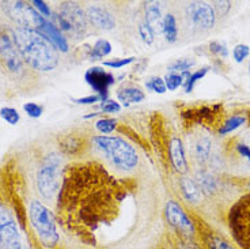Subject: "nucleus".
<instances>
[{"mask_svg":"<svg viewBox=\"0 0 250 249\" xmlns=\"http://www.w3.org/2000/svg\"><path fill=\"white\" fill-rule=\"evenodd\" d=\"M13 37L27 67L37 72H50L59 66V52L38 31L14 27Z\"/></svg>","mask_w":250,"mask_h":249,"instance_id":"1","label":"nucleus"},{"mask_svg":"<svg viewBox=\"0 0 250 249\" xmlns=\"http://www.w3.org/2000/svg\"><path fill=\"white\" fill-rule=\"evenodd\" d=\"M93 142L97 146V149L112 162L114 168L129 172L138 166V151L123 137L100 135V136H94Z\"/></svg>","mask_w":250,"mask_h":249,"instance_id":"2","label":"nucleus"},{"mask_svg":"<svg viewBox=\"0 0 250 249\" xmlns=\"http://www.w3.org/2000/svg\"><path fill=\"white\" fill-rule=\"evenodd\" d=\"M29 219L38 241L45 248H53L59 241L56 221L49 208L40 200H31L29 204Z\"/></svg>","mask_w":250,"mask_h":249,"instance_id":"3","label":"nucleus"},{"mask_svg":"<svg viewBox=\"0 0 250 249\" xmlns=\"http://www.w3.org/2000/svg\"><path fill=\"white\" fill-rule=\"evenodd\" d=\"M62 188V158L56 153L45 157L37 170V189L45 200H53Z\"/></svg>","mask_w":250,"mask_h":249,"instance_id":"4","label":"nucleus"},{"mask_svg":"<svg viewBox=\"0 0 250 249\" xmlns=\"http://www.w3.org/2000/svg\"><path fill=\"white\" fill-rule=\"evenodd\" d=\"M52 22L67 34H72L75 37H82L87 30L88 21L86 13L82 10L78 3H62L60 10L53 13Z\"/></svg>","mask_w":250,"mask_h":249,"instance_id":"5","label":"nucleus"},{"mask_svg":"<svg viewBox=\"0 0 250 249\" xmlns=\"http://www.w3.org/2000/svg\"><path fill=\"white\" fill-rule=\"evenodd\" d=\"M3 11L8 18L13 21L17 27L25 30L38 31L40 27L44 25L45 18L38 13L31 3L27 1H4L1 3Z\"/></svg>","mask_w":250,"mask_h":249,"instance_id":"6","label":"nucleus"},{"mask_svg":"<svg viewBox=\"0 0 250 249\" xmlns=\"http://www.w3.org/2000/svg\"><path fill=\"white\" fill-rule=\"evenodd\" d=\"M0 64L17 79L26 75V64L17 48L11 30L0 31Z\"/></svg>","mask_w":250,"mask_h":249,"instance_id":"7","label":"nucleus"},{"mask_svg":"<svg viewBox=\"0 0 250 249\" xmlns=\"http://www.w3.org/2000/svg\"><path fill=\"white\" fill-rule=\"evenodd\" d=\"M232 236L245 248L250 249V193L245 195L230 212Z\"/></svg>","mask_w":250,"mask_h":249,"instance_id":"8","label":"nucleus"},{"mask_svg":"<svg viewBox=\"0 0 250 249\" xmlns=\"http://www.w3.org/2000/svg\"><path fill=\"white\" fill-rule=\"evenodd\" d=\"M185 15H187L189 23L193 27L200 30H209L215 26L216 22V13L215 8L207 1H192L185 7Z\"/></svg>","mask_w":250,"mask_h":249,"instance_id":"9","label":"nucleus"},{"mask_svg":"<svg viewBox=\"0 0 250 249\" xmlns=\"http://www.w3.org/2000/svg\"><path fill=\"white\" fill-rule=\"evenodd\" d=\"M84 81L90 88L93 89L95 94H98L102 101L107 100L109 90L116 83V78L112 72H109L104 67H90L84 72Z\"/></svg>","mask_w":250,"mask_h":249,"instance_id":"10","label":"nucleus"},{"mask_svg":"<svg viewBox=\"0 0 250 249\" xmlns=\"http://www.w3.org/2000/svg\"><path fill=\"white\" fill-rule=\"evenodd\" d=\"M165 215H166L167 222L178 231H181L184 234H193L194 233L193 222L189 219L187 212L184 211L180 203H177L175 200H169L166 203Z\"/></svg>","mask_w":250,"mask_h":249,"instance_id":"11","label":"nucleus"},{"mask_svg":"<svg viewBox=\"0 0 250 249\" xmlns=\"http://www.w3.org/2000/svg\"><path fill=\"white\" fill-rule=\"evenodd\" d=\"M86 18L88 23L100 30H113L116 27V18L110 11L101 6H88L86 8Z\"/></svg>","mask_w":250,"mask_h":249,"instance_id":"12","label":"nucleus"},{"mask_svg":"<svg viewBox=\"0 0 250 249\" xmlns=\"http://www.w3.org/2000/svg\"><path fill=\"white\" fill-rule=\"evenodd\" d=\"M40 34H42L46 40H49V43L57 50H60V52H68L69 49V45H68V40L67 37L64 36V33H62L59 27H57L52 21L49 19H45L44 25L40 27V30H38Z\"/></svg>","mask_w":250,"mask_h":249,"instance_id":"13","label":"nucleus"},{"mask_svg":"<svg viewBox=\"0 0 250 249\" xmlns=\"http://www.w3.org/2000/svg\"><path fill=\"white\" fill-rule=\"evenodd\" d=\"M169 156L171 165L177 173L185 175L188 172V159L184 149V143L180 137H171L169 143Z\"/></svg>","mask_w":250,"mask_h":249,"instance_id":"14","label":"nucleus"},{"mask_svg":"<svg viewBox=\"0 0 250 249\" xmlns=\"http://www.w3.org/2000/svg\"><path fill=\"white\" fill-rule=\"evenodd\" d=\"M144 22L148 25L154 34L162 33L163 15L158 3L148 1L144 4Z\"/></svg>","mask_w":250,"mask_h":249,"instance_id":"15","label":"nucleus"},{"mask_svg":"<svg viewBox=\"0 0 250 249\" xmlns=\"http://www.w3.org/2000/svg\"><path fill=\"white\" fill-rule=\"evenodd\" d=\"M211 153H212V142L208 136L197 137L192 144V156L194 161L199 163H207L211 159Z\"/></svg>","mask_w":250,"mask_h":249,"instance_id":"16","label":"nucleus"},{"mask_svg":"<svg viewBox=\"0 0 250 249\" xmlns=\"http://www.w3.org/2000/svg\"><path fill=\"white\" fill-rule=\"evenodd\" d=\"M146 98V94L142 89L135 88V86H126V88L120 89L117 91V100H119L120 105L128 106L135 105V104H140L142 101Z\"/></svg>","mask_w":250,"mask_h":249,"instance_id":"17","label":"nucleus"},{"mask_svg":"<svg viewBox=\"0 0 250 249\" xmlns=\"http://www.w3.org/2000/svg\"><path fill=\"white\" fill-rule=\"evenodd\" d=\"M196 184L200 188L201 193H204L207 196H211L213 193L216 192L218 189V181L213 177L211 173H208L206 170H200L197 172V175L194 177Z\"/></svg>","mask_w":250,"mask_h":249,"instance_id":"18","label":"nucleus"},{"mask_svg":"<svg viewBox=\"0 0 250 249\" xmlns=\"http://www.w3.org/2000/svg\"><path fill=\"white\" fill-rule=\"evenodd\" d=\"M180 187L184 198L190 202V203H199L201 200V191L199 185L196 184V181L190 177H182L180 181Z\"/></svg>","mask_w":250,"mask_h":249,"instance_id":"19","label":"nucleus"},{"mask_svg":"<svg viewBox=\"0 0 250 249\" xmlns=\"http://www.w3.org/2000/svg\"><path fill=\"white\" fill-rule=\"evenodd\" d=\"M162 33L167 43H175L178 40V26H177V19L171 13L163 15Z\"/></svg>","mask_w":250,"mask_h":249,"instance_id":"20","label":"nucleus"},{"mask_svg":"<svg viewBox=\"0 0 250 249\" xmlns=\"http://www.w3.org/2000/svg\"><path fill=\"white\" fill-rule=\"evenodd\" d=\"M110 52H112V44L106 38H100L94 43L93 46L88 50V57L91 60H101L104 57L109 56Z\"/></svg>","mask_w":250,"mask_h":249,"instance_id":"21","label":"nucleus"},{"mask_svg":"<svg viewBox=\"0 0 250 249\" xmlns=\"http://www.w3.org/2000/svg\"><path fill=\"white\" fill-rule=\"evenodd\" d=\"M246 124V117L242 114H234L231 117H229L225 123L222 124L219 130V135H227L231 132L237 131L238 128H241L242 125Z\"/></svg>","mask_w":250,"mask_h":249,"instance_id":"22","label":"nucleus"},{"mask_svg":"<svg viewBox=\"0 0 250 249\" xmlns=\"http://www.w3.org/2000/svg\"><path fill=\"white\" fill-rule=\"evenodd\" d=\"M208 71H209V67L206 66V67H201V68L196 69L193 72H190L189 76H188V79L184 83V90H185V93H192L193 91L194 86H196V83L199 81H201L207 74H208Z\"/></svg>","mask_w":250,"mask_h":249,"instance_id":"23","label":"nucleus"},{"mask_svg":"<svg viewBox=\"0 0 250 249\" xmlns=\"http://www.w3.org/2000/svg\"><path fill=\"white\" fill-rule=\"evenodd\" d=\"M117 127V120L110 117H101L95 121V130L101 132L102 135H109L116 130Z\"/></svg>","mask_w":250,"mask_h":249,"instance_id":"24","label":"nucleus"},{"mask_svg":"<svg viewBox=\"0 0 250 249\" xmlns=\"http://www.w3.org/2000/svg\"><path fill=\"white\" fill-rule=\"evenodd\" d=\"M193 59H178L170 64L167 67V71L169 72H173V74H182V72H187V71H190V68L194 66Z\"/></svg>","mask_w":250,"mask_h":249,"instance_id":"25","label":"nucleus"},{"mask_svg":"<svg viewBox=\"0 0 250 249\" xmlns=\"http://www.w3.org/2000/svg\"><path fill=\"white\" fill-rule=\"evenodd\" d=\"M0 117L10 125H17L21 121L19 112L15 108H11V106H3L0 109Z\"/></svg>","mask_w":250,"mask_h":249,"instance_id":"26","label":"nucleus"},{"mask_svg":"<svg viewBox=\"0 0 250 249\" xmlns=\"http://www.w3.org/2000/svg\"><path fill=\"white\" fill-rule=\"evenodd\" d=\"M146 89L156 94H165L167 91L165 81L161 76H152L148 81H146Z\"/></svg>","mask_w":250,"mask_h":249,"instance_id":"27","label":"nucleus"},{"mask_svg":"<svg viewBox=\"0 0 250 249\" xmlns=\"http://www.w3.org/2000/svg\"><path fill=\"white\" fill-rule=\"evenodd\" d=\"M166 89L169 91H175L177 89H180L184 86V78L181 74H173V72H167V75L163 78Z\"/></svg>","mask_w":250,"mask_h":249,"instance_id":"28","label":"nucleus"},{"mask_svg":"<svg viewBox=\"0 0 250 249\" xmlns=\"http://www.w3.org/2000/svg\"><path fill=\"white\" fill-rule=\"evenodd\" d=\"M250 55V48L246 44H238L232 49V59L235 63H244Z\"/></svg>","mask_w":250,"mask_h":249,"instance_id":"29","label":"nucleus"},{"mask_svg":"<svg viewBox=\"0 0 250 249\" xmlns=\"http://www.w3.org/2000/svg\"><path fill=\"white\" fill-rule=\"evenodd\" d=\"M136 60V57H124V59H113V60H105L104 62V67H109L112 69H120L125 67V66H129L132 63Z\"/></svg>","mask_w":250,"mask_h":249,"instance_id":"30","label":"nucleus"},{"mask_svg":"<svg viewBox=\"0 0 250 249\" xmlns=\"http://www.w3.org/2000/svg\"><path fill=\"white\" fill-rule=\"evenodd\" d=\"M23 111L30 118H40L44 113V106L36 102H26L23 104Z\"/></svg>","mask_w":250,"mask_h":249,"instance_id":"31","label":"nucleus"},{"mask_svg":"<svg viewBox=\"0 0 250 249\" xmlns=\"http://www.w3.org/2000/svg\"><path fill=\"white\" fill-rule=\"evenodd\" d=\"M121 108L123 106L120 105L119 101L109 100V98L102 101L100 104V109L102 113H120L121 112Z\"/></svg>","mask_w":250,"mask_h":249,"instance_id":"32","label":"nucleus"},{"mask_svg":"<svg viewBox=\"0 0 250 249\" xmlns=\"http://www.w3.org/2000/svg\"><path fill=\"white\" fill-rule=\"evenodd\" d=\"M139 36L143 40V43H146L147 45L152 44L154 43V38H155V34L152 33V30L148 27V25L146 22L139 25Z\"/></svg>","mask_w":250,"mask_h":249,"instance_id":"33","label":"nucleus"},{"mask_svg":"<svg viewBox=\"0 0 250 249\" xmlns=\"http://www.w3.org/2000/svg\"><path fill=\"white\" fill-rule=\"evenodd\" d=\"M31 6L34 7L45 19L52 18V14L53 13H52V10H50L49 4H48L46 1H44V0H33V1H31Z\"/></svg>","mask_w":250,"mask_h":249,"instance_id":"34","label":"nucleus"},{"mask_svg":"<svg viewBox=\"0 0 250 249\" xmlns=\"http://www.w3.org/2000/svg\"><path fill=\"white\" fill-rule=\"evenodd\" d=\"M209 49H211L212 53L220 57H225L226 59V57L229 56V48H227L226 43H222V41H212L209 44Z\"/></svg>","mask_w":250,"mask_h":249,"instance_id":"35","label":"nucleus"},{"mask_svg":"<svg viewBox=\"0 0 250 249\" xmlns=\"http://www.w3.org/2000/svg\"><path fill=\"white\" fill-rule=\"evenodd\" d=\"M15 224V219H14L13 214L7 210L6 207L3 204H0V229L6 227L8 225Z\"/></svg>","mask_w":250,"mask_h":249,"instance_id":"36","label":"nucleus"},{"mask_svg":"<svg viewBox=\"0 0 250 249\" xmlns=\"http://www.w3.org/2000/svg\"><path fill=\"white\" fill-rule=\"evenodd\" d=\"M208 247L211 249H234L229 243H226L225 240L219 238L216 236H209L208 237Z\"/></svg>","mask_w":250,"mask_h":249,"instance_id":"37","label":"nucleus"},{"mask_svg":"<svg viewBox=\"0 0 250 249\" xmlns=\"http://www.w3.org/2000/svg\"><path fill=\"white\" fill-rule=\"evenodd\" d=\"M74 102L79 104V105H94L97 102H102V98L98 94H90V95H86V97L74 98Z\"/></svg>","mask_w":250,"mask_h":249,"instance_id":"38","label":"nucleus"},{"mask_svg":"<svg viewBox=\"0 0 250 249\" xmlns=\"http://www.w3.org/2000/svg\"><path fill=\"white\" fill-rule=\"evenodd\" d=\"M235 150L241 157L246 158L248 161H250V146L246 143H237L235 144Z\"/></svg>","mask_w":250,"mask_h":249,"instance_id":"39","label":"nucleus"},{"mask_svg":"<svg viewBox=\"0 0 250 249\" xmlns=\"http://www.w3.org/2000/svg\"><path fill=\"white\" fill-rule=\"evenodd\" d=\"M100 114H101L100 112L91 113V114H87V116H84V118H91V117H95V116H100Z\"/></svg>","mask_w":250,"mask_h":249,"instance_id":"40","label":"nucleus"},{"mask_svg":"<svg viewBox=\"0 0 250 249\" xmlns=\"http://www.w3.org/2000/svg\"><path fill=\"white\" fill-rule=\"evenodd\" d=\"M15 249H29V248H27V247H25L23 244H21V245H18V247H17Z\"/></svg>","mask_w":250,"mask_h":249,"instance_id":"41","label":"nucleus"},{"mask_svg":"<svg viewBox=\"0 0 250 249\" xmlns=\"http://www.w3.org/2000/svg\"><path fill=\"white\" fill-rule=\"evenodd\" d=\"M248 69H249V86H250V62H249V66H248Z\"/></svg>","mask_w":250,"mask_h":249,"instance_id":"42","label":"nucleus"},{"mask_svg":"<svg viewBox=\"0 0 250 249\" xmlns=\"http://www.w3.org/2000/svg\"><path fill=\"white\" fill-rule=\"evenodd\" d=\"M249 188H250V182H249Z\"/></svg>","mask_w":250,"mask_h":249,"instance_id":"43","label":"nucleus"}]
</instances>
